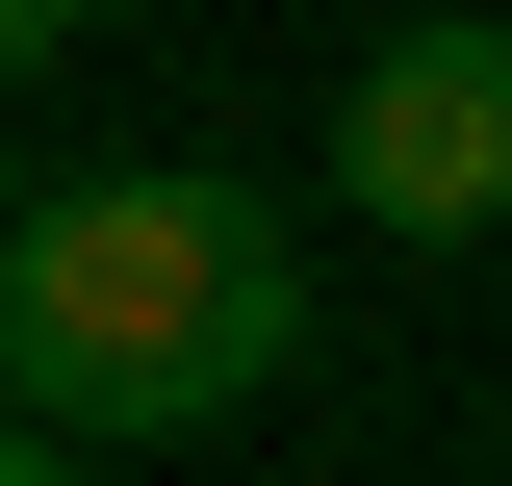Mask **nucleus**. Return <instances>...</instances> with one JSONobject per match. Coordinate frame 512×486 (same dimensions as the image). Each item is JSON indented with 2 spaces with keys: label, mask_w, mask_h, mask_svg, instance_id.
<instances>
[{
  "label": "nucleus",
  "mask_w": 512,
  "mask_h": 486,
  "mask_svg": "<svg viewBox=\"0 0 512 486\" xmlns=\"http://www.w3.org/2000/svg\"><path fill=\"white\" fill-rule=\"evenodd\" d=\"M0 486H103V461H77V435H26V410H0Z\"/></svg>",
  "instance_id": "obj_4"
},
{
  "label": "nucleus",
  "mask_w": 512,
  "mask_h": 486,
  "mask_svg": "<svg viewBox=\"0 0 512 486\" xmlns=\"http://www.w3.org/2000/svg\"><path fill=\"white\" fill-rule=\"evenodd\" d=\"M77 26H103V0H0V103H26V77H52Z\"/></svg>",
  "instance_id": "obj_3"
},
{
  "label": "nucleus",
  "mask_w": 512,
  "mask_h": 486,
  "mask_svg": "<svg viewBox=\"0 0 512 486\" xmlns=\"http://www.w3.org/2000/svg\"><path fill=\"white\" fill-rule=\"evenodd\" d=\"M282 384H308V231L231 154H103V180L0 205V410L26 435L154 461V435H231Z\"/></svg>",
  "instance_id": "obj_1"
},
{
  "label": "nucleus",
  "mask_w": 512,
  "mask_h": 486,
  "mask_svg": "<svg viewBox=\"0 0 512 486\" xmlns=\"http://www.w3.org/2000/svg\"><path fill=\"white\" fill-rule=\"evenodd\" d=\"M333 205L410 231V256L512 231V0H436V26H384L333 77Z\"/></svg>",
  "instance_id": "obj_2"
}]
</instances>
